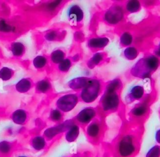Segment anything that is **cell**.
Segmentation results:
<instances>
[{"label":"cell","mask_w":160,"mask_h":157,"mask_svg":"<svg viewBox=\"0 0 160 157\" xmlns=\"http://www.w3.org/2000/svg\"><path fill=\"white\" fill-rule=\"evenodd\" d=\"M96 116V110L91 107L81 109L76 116V121L81 124H88L94 120Z\"/></svg>","instance_id":"obj_8"},{"label":"cell","mask_w":160,"mask_h":157,"mask_svg":"<svg viewBox=\"0 0 160 157\" xmlns=\"http://www.w3.org/2000/svg\"><path fill=\"white\" fill-rule=\"evenodd\" d=\"M109 43L106 37H94L88 41L87 45L91 49H101L105 47Z\"/></svg>","instance_id":"obj_12"},{"label":"cell","mask_w":160,"mask_h":157,"mask_svg":"<svg viewBox=\"0 0 160 157\" xmlns=\"http://www.w3.org/2000/svg\"><path fill=\"white\" fill-rule=\"evenodd\" d=\"M154 138H155V140L156 141L160 144V128L157 129L156 133H155V136H154Z\"/></svg>","instance_id":"obj_34"},{"label":"cell","mask_w":160,"mask_h":157,"mask_svg":"<svg viewBox=\"0 0 160 157\" xmlns=\"http://www.w3.org/2000/svg\"><path fill=\"white\" fill-rule=\"evenodd\" d=\"M144 88L141 85H135L131 88L127 94V102L131 103L141 99L144 95Z\"/></svg>","instance_id":"obj_11"},{"label":"cell","mask_w":160,"mask_h":157,"mask_svg":"<svg viewBox=\"0 0 160 157\" xmlns=\"http://www.w3.org/2000/svg\"><path fill=\"white\" fill-rule=\"evenodd\" d=\"M141 4L138 1H127L125 4V9L129 13H134L140 11Z\"/></svg>","instance_id":"obj_21"},{"label":"cell","mask_w":160,"mask_h":157,"mask_svg":"<svg viewBox=\"0 0 160 157\" xmlns=\"http://www.w3.org/2000/svg\"><path fill=\"white\" fill-rule=\"evenodd\" d=\"M65 59V53L61 49H56L51 54V59L55 64H59Z\"/></svg>","instance_id":"obj_23"},{"label":"cell","mask_w":160,"mask_h":157,"mask_svg":"<svg viewBox=\"0 0 160 157\" xmlns=\"http://www.w3.org/2000/svg\"><path fill=\"white\" fill-rule=\"evenodd\" d=\"M133 40L132 35L129 32H124L119 38L120 44L122 46L128 47L132 43Z\"/></svg>","instance_id":"obj_26"},{"label":"cell","mask_w":160,"mask_h":157,"mask_svg":"<svg viewBox=\"0 0 160 157\" xmlns=\"http://www.w3.org/2000/svg\"><path fill=\"white\" fill-rule=\"evenodd\" d=\"M46 139L41 135H36L33 136L30 141L31 146L36 151L43 150L46 148Z\"/></svg>","instance_id":"obj_14"},{"label":"cell","mask_w":160,"mask_h":157,"mask_svg":"<svg viewBox=\"0 0 160 157\" xmlns=\"http://www.w3.org/2000/svg\"><path fill=\"white\" fill-rule=\"evenodd\" d=\"M100 104L104 111H111L116 109L119 105V98L117 91L106 88L100 100Z\"/></svg>","instance_id":"obj_4"},{"label":"cell","mask_w":160,"mask_h":157,"mask_svg":"<svg viewBox=\"0 0 160 157\" xmlns=\"http://www.w3.org/2000/svg\"><path fill=\"white\" fill-rule=\"evenodd\" d=\"M68 19L72 23H80L84 18L82 9L78 4H73L69 7L67 10Z\"/></svg>","instance_id":"obj_9"},{"label":"cell","mask_w":160,"mask_h":157,"mask_svg":"<svg viewBox=\"0 0 160 157\" xmlns=\"http://www.w3.org/2000/svg\"><path fill=\"white\" fill-rule=\"evenodd\" d=\"M16 157H28V156H26V155H18V156H16Z\"/></svg>","instance_id":"obj_36"},{"label":"cell","mask_w":160,"mask_h":157,"mask_svg":"<svg viewBox=\"0 0 160 157\" xmlns=\"http://www.w3.org/2000/svg\"><path fill=\"white\" fill-rule=\"evenodd\" d=\"M14 75V71L8 67H3L0 69V79L2 81L9 80Z\"/></svg>","instance_id":"obj_27"},{"label":"cell","mask_w":160,"mask_h":157,"mask_svg":"<svg viewBox=\"0 0 160 157\" xmlns=\"http://www.w3.org/2000/svg\"><path fill=\"white\" fill-rule=\"evenodd\" d=\"M125 58L129 60H133L138 55V50L134 46L127 47L123 52Z\"/></svg>","instance_id":"obj_25"},{"label":"cell","mask_w":160,"mask_h":157,"mask_svg":"<svg viewBox=\"0 0 160 157\" xmlns=\"http://www.w3.org/2000/svg\"><path fill=\"white\" fill-rule=\"evenodd\" d=\"M116 151L119 157H131L137 151V143L134 136L131 134L122 136L118 141Z\"/></svg>","instance_id":"obj_2"},{"label":"cell","mask_w":160,"mask_h":157,"mask_svg":"<svg viewBox=\"0 0 160 157\" xmlns=\"http://www.w3.org/2000/svg\"><path fill=\"white\" fill-rule=\"evenodd\" d=\"M155 54H156V56L158 57H160V43H159L158 47H157V49H156L155 51Z\"/></svg>","instance_id":"obj_35"},{"label":"cell","mask_w":160,"mask_h":157,"mask_svg":"<svg viewBox=\"0 0 160 157\" xmlns=\"http://www.w3.org/2000/svg\"><path fill=\"white\" fill-rule=\"evenodd\" d=\"M145 157H160V146L155 144L151 147L146 152Z\"/></svg>","instance_id":"obj_29"},{"label":"cell","mask_w":160,"mask_h":157,"mask_svg":"<svg viewBox=\"0 0 160 157\" xmlns=\"http://www.w3.org/2000/svg\"><path fill=\"white\" fill-rule=\"evenodd\" d=\"M148 109V103L143 101L138 105L135 106L131 110V113L132 115L134 117L139 118L144 116Z\"/></svg>","instance_id":"obj_16"},{"label":"cell","mask_w":160,"mask_h":157,"mask_svg":"<svg viewBox=\"0 0 160 157\" xmlns=\"http://www.w3.org/2000/svg\"><path fill=\"white\" fill-rule=\"evenodd\" d=\"M13 30V27L6 23L4 19L0 20V31L8 33Z\"/></svg>","instance_id":"obj_32"},{"label":"cell","mask_w":160,"mask_h":157,"mask_svg":"<svg viewBox=\"0 0 160 157\" xmlns=\"http://www.w3.org/2000/svg\"><path fill=\"white\" fill-rule=\"evenodd\" d=\"M74 123V121L72 119L66 120L65 121L59 123L56 126L48 128L43 133V136L47 140H51L57 135L66 132L69 127Z\"/></svg>","instance_id":"obj_7"},{"label":"cell","mask_w":160,"mask_h":157,"mask_svg":"<svg viewBox=\"0 0 160 157\" xmlns=\"http://www.w3.org/2000/svg\"><path fill=\"white\" fill-rule=\"evenodd\" d=\"M104 55L102 53H95L89 60L88 63V66L90 68H93L99 64V63L101 61H102V60L104 59Z\"/></svg>","instance_id":"obj_24"},{"label":"cell","mask_w":160,"mask_h":157,"mask_svg":"<svg viewBox=\"0 0 160 157\" xmlns=\"http://www.w3.org/2000/svg\"><path fill=\"white\" fill-rule=\"evenodd\" d=\"M32 87V82L29 78H22L16 84L15 88L17 91L21 93L28 92Z\"/></svg>","instance_id":"obj_17"},{"label":"cell","mask_w":160,"mask_h":157,"mask_svg":"<svg viewBox=\"0 0 160 157\" xmlns=\"http://www.w3.org/2000/svg\"><path fill=\"white\" fill-rule=\"evenodd\" d=\"M89 78L85 77L76 78L71 80L68 83V86L72 89H79L82 88L88 83Z\"/></svg>","instance_id":"obj_18"},{"label":"cell","mask_w":160,"mask_h":157,"mask_svg":"<svg viewBox=\"0 0 160 157\" xmlns=\"http://www.w3.org/2000/svg\"><path fill=\"white\" fill-rule=\"evenodd\" d=\"M159 60L156 55H148L139 59L132 68L131 72L134 76L148 78L159 66Z\"/></svg>","instance_id":"obj_1"},{"label":"cell","mask_w":160,"mask_h":157,"mask_svg":"<svg viewBox=\"0 0 160 157\" xmlns=\"http://www.w3.org/2000/svg\"><path fill=\"white\" fill-rule=\"evenodd\" d=\"M10 49L12 55L16 57L21 56L25 51V47L24 44L21 42L12 43L11 45Z\"/></svg>","instance_id":"obj_20"},{"label":"cell","mask_w":160,"mask_h":157,"mask_svg":"<svg viewBox=\"0 0 160 157\" xmlns=\"http://www.w3.org/2000/svg\"><path fill=\"white\" fill-rule=\"evenodd\" d=\"M13 144L7 140H2L0 141V155L2 156H8L12 151Z\"/></svg>","instance_id":"obj_19"},{"label":"cell","mask_w":160,"mask_h":157,"mask_svg":"<svg viewBox=\"0 0 160 157\" xmlns=\"http://www.w3.org/2000/svg\"><path fill=\"white\" fill-rule=\"evenodd\" d=\"M51 84L46 79L39 81L36 85V90L39 93H46L51 89Z\"/></svg>","instance_id":"obj_22"},{"label":"cell","mask_w":160,"mask_h":157,"mask_svg":"<svg viewBox=\"0 0 160 157\" xmlns=\"http://www.w3.org/2000/svg\"><path fill=\"white\" fill-rule=\"evenodd\" d=\"M78 96L75 93L66 94L61 96L56 101V105L61 112H69L74 109L78 103Z\"/></svg>","instance_id":"obj_6"},{"label":"cell","mask_w":160,"mask_h":157,"mask_svg":"<svg viewBox=\"0 0 160 157\" xmlns=\"http://www.w3.org/2000/svg\"><path fill=\"white\" fill-rule=\"evenodd\" d=\"M47 59L46 57L43 56H37L36 58H34L32 63L34 66L37 69H41L44 68L47 64Z\"/></svg>","instance_id":"obj_28"},{"label":"cell","mask_w":160,"mask_h":157,"mask_svg":"<svg viewBox=\"0 0 160 157\" xmlns=\"http://www.w3.org/2000/svg\"><path fill=\"white\" fill-rule=\"evenodd\" d=\"M79 125L74 123L65 132V139L69 143L75 141L79 134Z\"/></svg>","instance_id":"obj_15"},{"label":"cell","mask_w":160,"mask_h":157,"mask_svg":"<svg viewBox=\"0 0 160 157\" xmlns=\"http://www.w3.org/2000/svg\"><path fill=\"white\" fill-rule=\"evenodd\" d=\"M28 116V113L24 109H18L12 113L11 119L15 124L22 125L26 123Z\"/></svg>","instance_id":"obj_13"},{"label":"cell","mask_w":160,"mask_h":157,"mask_svg":"<svg viewBox=\"0 0 160 157\" xmlns=\"http://www.w3.org/2000/svg\"><path fill=\"white\" fill-rule=\"evenodd\" d=\"M124 16V9L119 4L112 5L104 13V21L111 25L116 24L121 22Z\"/></svg>","instance_id":"obj_5"},{"label":"cell","mask_w":160,"mask_h":157,"mask_svg":"<svg viewBox=\"0 0 160 157\" xmlns=\"http://www.w3.org/2000/svg\"><path fill=\"white\" fill-rule=\"evenodd\" d=\"M72 63L70 59L65 58L59 64H58V69L61 72H67L71 66Z\"/></svg>","instance_id":"obj_31"},{"label":"cell","mask_w":160,"mask_h":157,"mask_svg":"<svg viewBox=\"0 0 160 157\" xmlns=\"http://www.w3.org/2000/svg\"><path fill=\"white\" fill-rule=\"evenodd\" d=\"M101 132V124L97 119L93 120L89 123L86 129L87 136L91 139H96L100 136Z\"/></svg>","instance_id":"obj_10"},{"label":"cell","mask_w":160,"mask_h":157,"mask_svg":"<svg viewBox=\"0 0 160 157\" xmlns=\"http://www.w3.org/2000/svg\"><path fill=\"white\" fill-rule=\"evenodd\" d=\"M101 89L100 81L97 79H89L86 84L82 88L80 99L84 103H90L98 97Z\"/></svg>","instance_id":"obj_3"},{"label":"cell","mask_w":160,"mask_h":157,"mask_svg":"<svg viewBox=\"0 0 160 157\" xmlns=\"http://www.w3.org/2000/svg\"><path fill=\"white\" fill-rule=\"evenodd\" d=\"M58 34L56 31H50L45 34V38L49 41H52L56 39Z\"/></svg>","instance_id":"obj_33"},{"label":"cell","mask_w":160,"mask_h":157,"mask_svg":"<svg viewBox=\"0 0 160 157\" xmlns=\"http://www.w3.org/2000/svg\"><path fill=\"white\" fill-rule=\"evenodd\" d=\"M49 119L53 122H59L62 119V112L58 109H53L50 111Z\"/></svg>","instance_id":"obj_30"}]
</instances>
